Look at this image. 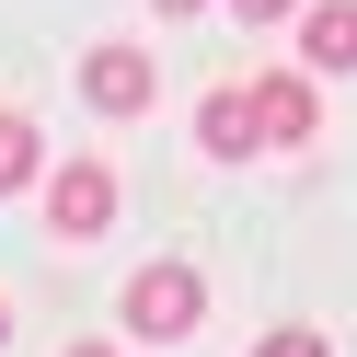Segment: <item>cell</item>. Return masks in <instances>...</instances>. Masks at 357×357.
Here are the masks:
<instances>
[{
    "mask_svg": "<svg viewBox=\"0 0 357 357\" xmlns=\"http://www.w3.org/2000/svg\"><path fill=\"white\" fill-rule=\"evenodd\" d=\"M208 323V277L196 265H139L127 277V334H150V346H173V334Z\"/></svg>",
    "mask_w": 357,
    "mask_h": 357,
    "instance_id": "1",
    "label": "cell"
},
{
    "mask_svg": "<svg viewBox=\"0 0 357 357\" xmlns=\"http://www.w3.org/2000/svg\"><path fill=\"white\" fill-rule=\"evenodd\" d=\"M47 231H58V242H104V231H116V162H104V150L58 162V185H47Z\"/></svg>",
    "mask_w": 357,
    "mask_h": 357,
    "instance_id": "2",
    "label": "cell"
},
{
    "mask_svg": "<svg viewBox=\"0 0 357 357\" xmlns=\"http://www.w3.org/2000/svg\"><path fill=\"white\" fill-rule=\"evenodd\" d=\"M150 93H162V81H150V58H139V47H93V58H81V104H93L104 127L150 116Z\"/></svg>",
    "mask_w": 357,
    "mask_h": 357,
    "instance_id": "3",
    "label": "cell"
},
{
    "mask_svg": "<svg viewBox=\"0 0 357 357\" xmlns=\"http://www.w3.org/2000/svg\"><path fill=\"white\" fill-rule=\"evenodd\" d=\"M254 127H265V150H311L323 139V93L300 70H254Z\"/></svg>",
    "mask_w": 357,
    "mask_h": 357,
    "instance_id": "4",
    "label": "cell"
},
{
    "mask_svg": "<svg viewBox=\"0 0 357 357\" xmlns=\"http://www.w3.org/2000/svg\"><path fill=\"white\" fill-rule=\"evenodd\" d=\"M196 150H208V162H254V150H265V127H254V81L196 104Z\"/></svg>",
    "mask_w": 357,
    "mask_h": 357,
    "instance_id": "5",
    "label": "cell"
},
{
    "mask_svg": "<svg viewBox=\"0 0 357 357\" xmlns=\"http://www.w3.org/2000/svg\"><path fill=\"white\" fill-rule=\"evenodd\" d=\"M300 58L311 70H357V0H311L300 12Z\"/></svg>",
    "mask_w": 357,
    "mask_h": 357,
    "instance_id": "6",
    "label": "cell"
},
{
    "mask_svg": "<svg viewBox=\"0 0 357 357\" xmlns=\"http://www.w3.org/2000/svg\"><path fill=\"white\" fill-rule=\"evenodd\" d=\"M35 173H47V139H35V116H0V196H24Z\"/></svg>",
    "mask_w": 357,
    "mask_h": 357,
    "instance_id": "7",
    "label": "cell"
},
{
    "mask_svg": "<svg viewBox=\"0 0 357 357\" xmlns=\"http://www.w3.org/2000/svg\"><path fill=\"white\" fill-rule=\"evenodd\" d=\"M254 357H334V334H311V323H277Z\"/></svg>",
    "mask_w": 357,
    "mask_h": 357,
    "instance_id": "8",
    "label": "cell"
},
{
    "mask_svg": "<svg viewBox=\"0 0 357 357\" xmlns=\"http://www.w3.org/2000/svg\"><path fill=\"white\" fill-rule=\"evenodd\" d=\"M242 24H288V12H300V0H231Z\"/></svg>",
    "mask_w": 357,
    "mask_h": 357,
    "instance_id": "9",
    "label": "cell"
},
{
    "mask_svg": "<svg viewBox=\"0 0 357 357\" xmlns=\"http://www.w3.org/2000/svg\"><path fill=\"white\" fill-rule=\"evenodd\" d=\"M150 12H173V24H185V12H208V0H150Z\"/></svg>",
    "mask_w": 357,
    "mask_h": 357,
    "instance_id": "10",
    "label": "cell"
},
{
    "mask_svg": "<svg viewBox=\"0 0 357 357\" xmlns=\"http://www.w3.org/2000/svg\"><path fill=\"white\" fill-rule=\"evenodd\" d=\"M70 357H116V346H104V334H93V346H70Z\"/></svg>",
    "mask_w": 357,
    "mask_h": 357,
    "instance_id": "11",
    "label": "cell"
},
{
    "mask_svg": "<svg viewBox=\"0 0 357 357\" xmlns=\"http://www.w3.org/2000/svg\"><path fill=\"white\" fill-rule=\"evenodd\" d=\"M0 346H12V311H0Z\"/></svg>",
    "mask_w": 357,
    "mask_h": 357,
    "instance_id": "12",
    "label": "cell"
}]
</instances>
